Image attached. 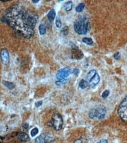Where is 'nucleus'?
<instances>
[{
    "label": "nucleus",
    "mask_w": 127,
    "mask_h": 143,
    "mask_svg": "<svg viewBox=\"0 0 127 143\" xmlns=\"http://www.w3.org/2000/svg\"><path fill=\"white\" fill-rule=\"evenodd\" d=\"M1 21L8 24L19 35L29 39L34 35L38 15L22 5L16 4L8 10Z\"/></svg>",
    "instance_id": "obj_1"
},
{
    "label": "nucleus",
    "mask_w": 127,
    "mask_h": 143,
    "mask_svg": "<svg viewBox=\"0 0 127 143\" xmlns=\"http://www.w3.org/2000/svg\"><path fill=\"white\" fill-rule=\"evenodd\" d=\"M89 18L87 15H81L74 24V29L79 35H85L88 32L89 29Z\"/></svg>",
    "instance_id": "obj_2"
},
{
    "label": "nucleus",
    "mask_w": 127,
    "mask_h": 143,
    "mask_svg": "<svg viewBox=\"0 0 127 143\" xmlns=\"http://www.w3.org/2000/svg\"><path fill=\"white\" fill-rule=\"evenodd\" d=\"M106 113V108L104 106H100L96 109H93L90 110L88 113V116L91 119L97 118L99 120H102L105 117Z\"/></svg>",
    "instance_id": "obj_3"
},
{
    "label": "nucleus",
    "mask_w": 127,
    "mask_h": 143,
    "mask_svg": "<svg viewBox=\"0 0 127 143\" xmlns=\"http://www.w3.org/2000/svg\"><path fill=\"white\" fill-rule=\"evenodd\" d=\"M118 114L121 120L127 122V96L120 103L118 109Z\"/></svg>",
    "instance_id": "obj_4"
},
{
    "label": "nucleus",
    "mask_w": 127,
    "mask_h": 143,
    "mask_svg": "<svg viewBox=\"0 0 127 143\" xmlns=\"http://www.w3.org/2000/svg\"><path fill=\"white\" fill-rule=\"evenodd\" d=\"M50 124L56 131L61 130L63 124V120L62 115L59 114H54L52 117V121Z\"/></svg>",
    "instance_id": "obj_5"
},
{
    "label": "nucleus",
    "mask_w": 127,
    "mask_h": 143,
    "mask_svg": "<svg viewBox=\"0 0 127 143\" xmlns=\"http://www.w3.org/2000/svg\"><path fill=\"white\" fill-rule=\"evenodd\" d=\"M70 74V69L69 68H65L58 71L56 74V78L58 80H62L66 79Z\"/></svg>",
    "instance_id": "obj_6"
},
{
    "label": "nucleus",
    "mask_w": 127,
    "mask_h": 143,
    "mask_svg": "<svg viewBox=\"0 0 127 143\" xmlns=\"http://www.w3.org/2000/svg\"><path fill=\"white\" fill-rule=\"evenodd\" d=\"M71 49H72V57L76 59H81L83 57V54L79 48L75 45L74 44L71 45Z\"/></svg>",
    "instance_id": "obj_7"
},
{
    "label": "nucleus",
    "mask_w": 127,
    "mask_h": 143,
    "mask_svg": "<svg viewBox=\"0 0 127 143\" xmlns=\"http://www.w3.org/2000/svg\"><path fill=\"white\" fill-rule=\"evenodd\" d=\"M1 60L3 65H6L10 62V55L6 49H2L1 51Z\"/></svg>",
    "instance_id": "obj_8"
},
{
    "label": "nucleus",
    "mask_w": 127,
    "mask_h": 143,
    "mask_svg": "<svg viewBox=\"0 0 127 143\" xmlns=\"http://www.w3.org/2000/svg\"><path fill=\"white\" fill-rule=\"evenodd\" d=\"M17 137L19 140L23 142H28L30 140V138L29 135L24 132H19L18 133Z\"/></svg>",
    "instance_id": "obj_9"
},
{
    "label": "nucleus",
    "mask_w": 127,
    "mask_h": 143,
    "mask_svg": "<svg viewBox=\"0 0 127 143\" xmlns=\"http://www.w3.org/2000/svg\"><path fill=\"white\" fill-rule=\"evenodd\" d=\"M50 138L47 137L44 134H42L39 137L36 138V140H35V143H46V142L50 141Z\"/></svg>",
    "instance_id": "obj_10"
},
{
    "label": "nucleus",
    "mask_w": 127,
    "mask_h": 143,
    "mask_svg": "<svg viewBox=\"0 0 127 143\" xmlns=\"http://www.w3.org/2000/svg\"><path fill=\"white\" fill-rule=\"evenodd\" d=\"M100 80V76H99V74L97 73L95 74L94 76L90 80V81L88 82V83H89L91 87H94V86H96V85L99 83Z\"/></svg>",
    "instance_id": "obj_11"
},
{
    "label": "nucleus",
    "mask_w": 127,
    "mask_h": 143,
    "mask_svg": "<svg viewBox=\"0 0 127 143\" xmlns=\"http://www.w3.org/2000/svg\"><path fill=\"white\" fill-rule=\"evenodd\" d=\"M47 18L50 21H53L56 17V13H55V10L54 9H52L49 11L48 14L47 15Z\"/></svg>",
    "instance_id": "obj_12"
},
{
    "label": "nucleus",
    "mask_w": 127,
    "mask_h": 143,
    "mask_svg": "<svg viewBox=\"0 0 127 143\" xmlns=\"http://www.w3.org/2000/svg\"><path fill=\"white\" fill-rule=\"evenodd\" d=\"M97 73V72H96V70H91L87 73V76H86V79H87V81L88 82H89L90 81V80L93 78V77L94 76L95 74Z\"/></svg>",
    "instance_id": "obj_13"
},
{
    "label": "nucleus",
    "mask_w": 127,
    "mask_h": 143,
    "mask_svg": "<svg viewBox=\"0 0 127 143\" xmlns=\"http://www.w3.org/2000/svg\"><path fill=\"white\" fill-rule=\"evenodd\" d=\"M72 7H73V2H72V1H71L66 2L65 4V5H64V8H65V10L67 12L70 11L72 10Z\"/></svg>",
    "instance_id": "obj_14"
},
{
    "label": "nucleus",
    "mask_w": 127,
    "mask_h": 143,
    "mask_svg": "<svg viewBox=\"0 0 127 143\" xmlns=\"http://www.w3.org/2000/svg\"><path fill=\"white\" fill-rule=\"evenodd\" d=\"M2 83L4 84V86H5L7 88H8L10 90H13L15 88V85L13 84V83L10 82H7L5 81V80H3Z\"/></svg>",
    "instance_id": "obj_15"
},
{
    "label": "nucleus",
    "mask_w": 127,
    "mask_h": 143,
    "mask_svg": "<svg viewBox=\"0 0 127 143\" xmlns=\"http://www.w3.org/2000/svg\"><path fill=\"white\" fill-rule=\"evenodd\" d=\"M88 85V82L87 81V80H81L80 83H79V87H80L81 89H85L86 88Z\"/></svg>",
    "instance_id": "obj_16"
},
{
    "label": "nucleus",
    "mask_w": 127,
    "mask_h": 143,
    "mask_svg": "<svg viewBox=\"0 0 127 143\" xmlns=\"http://www.w3.org/2000/svg\"><path fill=\"white\" fill-rule=\"evenodd\" d=\"M39 33H40L41 35H45L46 33V28L45 25H44L43 24H41V25H39Z\"/></svg>",
    "instance_id": "obj_17"
},
{
    "label": "nucleus",
    "mask_w": 127,
    "mask_h": 143,
    "mask_svg": "<svg viewBox=\"0 0 127 143\" xmlns=\"http://www.w3.org/2000/svg\"><path fill=\"white\" fill-rule=\"evenodd\" d=\"M82 41L84 42V43H86L87 45H92L93 44V39L91 38H83L82 39Z\"/></svg>",
    "instance_id": "obj_18"
},
{
    "label": "nucleus",
    "mask_w": 127,
    "mask_h": 143,
    "mask_svg": "<svg viewBox=\"0 0 127 143\" xmlns=\"http://www.w3.org/2000/svg\"><path fill=\"white\" fill-rule=\"evenodd\" d=\"M85 7V4H84V3H80V4H79L76 8V11L77 13H81V12L83 11V10H84Z\"/></svg>",
    "instance_id": "obj_19"
},
{
    "label": "nucleus",
    "mask_w": 127,
    "mask_h": 143,
    "mask_svg": "<svg viewBox=\"0 0 127 143\" xmlns=\"http://www.w3.org/2000/svg\"><path fill=\"white\" fill-rule=\"evenodd\" d=\"M38 133H39V130L37 127H35L33 128L32 130L30 131V135H31L32 137H35L36 136V135H37Z\"/></svg>",
    "instance_id": "obj_20"
},
{
    "label": "nucleus",
    "mask_w": 127,
    "mask_h": 143,
    "mask_svg": "<svg viewBox=\"0 0 127 143\" xmlns=\"http://www.w3.org/2000/svg\"><path fill=\"white\" fill-rule=\"evenodd\" d=\"M68 81H69L68 79H64L62 80H59V81H57L56 82V85H57V86H62V85L66 84Z\"/></svg>",
    "instance_id": "obj_21"
},
{
    "label": "nucleus",
    "mask_w": 127,
    "mask_h": 143,
    "mask_svg": "<svg viewBox=\"0 0 127 143\" xmlns=\"http://www.w3.org/2000/svg\"><path fill=\"white\" fill-rule=\"evenodd\" d=\"M56 25L57 28H60L61 26H62V22H61L60 18L59 17V16H57V17L56 18Z\"/></svg>",
    "instance_id": "obj_22"
},
{
    "label": "nucleus",
    "mask_w": 127,
    "mask_h": 143,
    "mask_svg": "<svg viewBox=\"0 0 127 143\" xmlns=\"http://www.w3.org/2000/svg\"><path fill=\"white\" fill-rule=\"evenodd\" d=\"M109 95H110V91L108 90H105L104 92L102 93L101 96L102 98L106 99L107 97L109 96Z\"/></svg>",
    "instance_id": "obj_23"
},
{
    "label": "nucleus",
    "mask_w": 127,
    "mask_h": 143,
    "mask_svg": "<svg viewBox=\"0 0 127 143\" xmlns=\"http://www.w3.org/2000/svg\"><path fill=\"white\" fill-rule=\"evenodd\" d=\"M68 31H69V28H68V27H67V26H66V27H64L62 30V32L63 33V35H67V33H68Z\"/></svg>",
    "instance_id": "obj_24"
},
{
    "label": "nucleus",
    "mask_w": 127,
    "mask_h": 143,
    "mask_svg": "<svg viewBox=\"0 0 127 143\" xmlns=\"http://www.w3.org/2000/svg\"><path fill=\"white\" fill-rule=\"evenodd\" d=\"M79 72H80V71H79V69H77V68H74V69H73V74H74L76 76L79 75Z\"/></svg>",
    "instance_id": "obj_25"
},
{
    "label": "nucleus",
    "mask_w": 127,
    "mask_h": 143,
    "mask_svg": "<svg viewBox=\"0 0 127 143\" xmlns=\"http://www.w3.org/2000/svg\"><path fill=\"white\" fill-rule=\"evenodd\" d=\"M120 56H121L120 55V53L118 52L116 53V54H115L114 57L115 59H120Z\"/></svg>",
    "instance_id": "obj_26"
},
{
    "label": "nucleus",
    "mask_w": 127,
    "mask_h": 143,
    "mask_svg": "<svg viewBox=\"0 0 127 143\" xmlns=\"http://www.w3.org/2000/svg\"><path fill=\"white\" fill-rule=\"evenodd\" d=\"M42 101H38V102H36V103H35V106H36V107H39V106H41V105L42 104Z\"/></svg>",
    "instance_id": "obj_27"
},
{
    "label": "nucleus",
    "mask_w": 127,
    "mask_h": 143,
    "mask_svg": "<svg viewBox=\"0 0 127 143\" xmlns=\"http://www.w3.org/2000/svg\"><path fill=\"white\" fill-rule=\"evenodd\" d=\"M22 127L23 129H25V130H27V129H28L29 125L27 124V123H25V124H22Z\"/></svg>",
    "instance_id": "obj_28"
},
{
    "label": "nucleus",
    "mask_w": 127,
    "mask_h": 143,
    "mask_svg": "<svg viewBox=\"0 0 127 143\" xmlns=\"http://www.w3.org/2000/svg\"><path fill=\"white\" fill-rule=\"evenodd\" d=\"M97 143H108V141L105 139H102L100 141H99V142H97Z\"/></svg>",
    "instance_id": "obj_29"
},
{
    "label": "nucleus",
    "mask_w": 127,
    "mask_h": 143,
    "mask_svg": "<svg viewBox=\"0 0 127 143\" xmlns=\"http://www.w3.org/2000/svg\"><path fill=\"white\" fill-rule=\"evenodd\" d=\"M73 143H83V141L81 139H77Z\"/></svg>",
    "instance_id": "obj_30"
},
{
    "label": "nucleus",
    "mask_w": 127,
    "mask_h": 143,
    "mask_svg": "<svg viewBox=\"0 0 127 143\" xmlns=\"http://www.w3.org/2000/svg\"><path fill=\"white\" fill-rule=\"evenodd\" d=\"M32 1L33 3H38L39 1V0H36V1H35V0H32Z\"/></svg>",
    "instance_id": "obj_31"
}]
</instances>
